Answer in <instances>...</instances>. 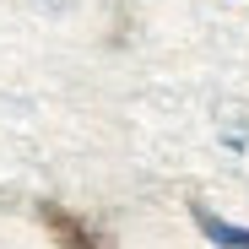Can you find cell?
<instances>
[{
    "label": "cell",
    "mask_w": 249,
    "mask_h": 249,
    "mask_svg": "<svg viewBox=\"0 0 249 249\" xmlns=\"http://www.w3.org/2000/svg\"><path fill=\"white\" fill-rule=\"evenodd\" d=\"M38 222H44V233L54 238V249H114V238L92 222H81L76 212H65L60 200H44L38 206Z\"/></svg>",
    "instance_id": "cell-1"
},
{
    "label": "cell",
    "mask_w": 249,
    "mask_h": 249,
    "mask_svg": "<svg viewBox=\"0 0 249 249\" xmlns=\"http://www.w3.org/2000/svg\"><path fill=\"white\" fill-rule=\"evenodd\" d=\"M190 217H195V228L206 233V238H212V244H222V249H249V228H233V222H222L217 212H212V206H190Z\"/></svg>",
    "instance_id": "cell-2"
}]
</instances>
